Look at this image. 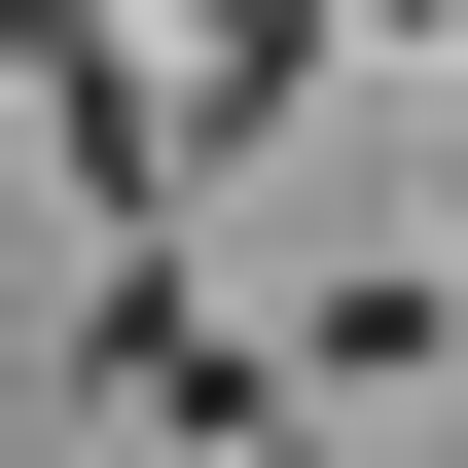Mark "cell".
Returning a JSON list of instances; mask_svg holds the SVG:
<instances>
[{"label":"cell","instance_id":"cell-1","mask_svg":"<svg viewBox=\"0 0 468 468\" xmlns=\"http://www.w3.org/2000/svg\"><path fill=\"white\" fill-rule=\"evenodd\" d=\"M180 72H217V109H289V72H324V0H180Z\"/></svg>","mask_w":468,"mask_h":468}]
</instances>
